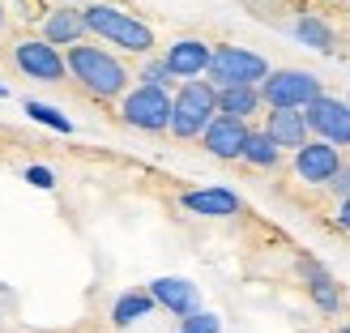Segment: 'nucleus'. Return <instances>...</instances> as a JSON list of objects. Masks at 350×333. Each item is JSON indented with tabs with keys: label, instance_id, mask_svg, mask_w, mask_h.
<instances>
[{
	"label": "nucleus",
	"instance_id": "0eeeda50",
	"mask_svg": "<svg viewBox=\"0 0 350 333\" xmlns=\"http://www.w3.org/2000/svg\"><path fill=\"white\" fill-rule=\"evenodd\" d=\"M9 64L17 68V73H26L34 81H47V85L68 77L64 56L51 43H43V39H17V43H9Z\"/></svg>",
	"mask_w": 350,
	"mask_h": 333
},
{
	"label": "nucleus",
	"instance_id": "6e6552de",
	"mask_svg": "<svg viewBox=\"0 0 350 333\" xmlns=\"http://www.w3.org/2000/svg\"><path fill=\"white\" fill-rule=\"evenodd\" d=\"M308 133H317V142L334 146V150H350V103L321 94L312 107H304Z\"/></svg>",
	"mask_w": 350,
	"mask_h": 333
},
{
	"label": "nucleus",
	"instance_id": "412c9836",
	"mask_svg": "<svg viewBox=\"0 0 350 333\" xmlns=\"http://www.w3.org/2000/svg\"><path fill=\"white\" fill-rule=\"evenodd\" d=\"M22 107H26V116H30V120H39V124H47V129H56V133H73V120H68V116H60L56 107H47V103H34V98H26Z\"/></svg>",
	"mask_w": 350,
	"mask_h": 333
},
{
	"label": "nucleus",
	"instance_id": "bb28decb",
	"mask_svg": "<svg viewBox=\"0 0 350 333\" xmlns=\"http://www.w3.org/2000/svg\"><path fill=\"white\" fill-rule=\"evenodd\" d=\"M0 26H5V5H0Z\"/></svg>",
	"mask_w": 350,
	"mask_h": 333
},
{
	"label": "nucleus",
	"instance_id": "f3484780",
	"mask_svg": "<svg viewBox=\"0 0 350 333\" xmlns=\"http://www.w3.org/2000/svg\"><path fill=\"white\" fill-rule=\"evenodd\" d=\"M150 312H154L150 291H124V295H120V299L111 304V325H116V329H124V325H133V321L150 317Z\"/></svg>",
	"mask_w": 350,
	"mask_h": 333
},
{
	"label": "nucleus",
	"instance_id": "393cba45",
	"mask_svg": "<svg viewBox=\"0 0 350 333\" xmlns=\"http://www.w3.org/2000/svg\"><path fill=\"white\" fill-rule=\"evenodd\" d=\"M22 175H26V184H34V188H56V171H51V167H39V163H34V167H26Z\"/></svg>",
	"mask_w": 350,
	"mask_h": 333
},
{
	"label": "nucleus",
	"instance_id": "dca6fc26",
	"mask_svg": "<svg viewBox=\"0 0 350 333\" xmlns=\"http://www.w3.org/2000/svg\"><path fill=\"white\" fill-rule=\"evenodd\" d=\"M214 103H218V116H231V120H248L265 107L260 103V90L256 85H226V90H214Z\"/></svg>",
	"mask_w": 350,
	"mask_h": 333
},
{
	"label": "nucleus",
	"instance_id": "c85d7f7f",
	"mask_svg": "<svg viewBox=\"0 0 350 333\" xmlns=\"http://www.w3.org/2000/svg\"><path fill=\"white\" fill-rule=\"evenodd\" d=\"M64 5H81V0H64Z\"/></svg>",
	"mask_w": 350,
	"mask_h": 333
},
{
	"label": "nucleus",
	"instance_id": "a211bd4d",
	"mask_svg": "<svg viewBox=\"0 0 350 333\" xmlns=\"http://www.w3.org/2000/svg\"><path fill=\"white\" fill-rule=\"evenodd\" d=\"M243 163L256 167V171H273L278 163H282V150H278L260 129H252L248 133V146H243Z\"/></svg>",
	"mask_w": 350,
	"mask_h": 333
},
{
	"label": "nucleus",
	"instance_id": "a878e982",
	"mask_svg": "<svg viewBox=\"0 0 350 333\" xmlns=\"http://www.w3.org/2000/svg\"><path fill=\"white\" fill-rule=\"evenodd\" d=\"M338 226H342V231L350 235V197H346V201L338 205Z\"/></svg>",
	"mask_w": 350,
	"mask_h": 333
},
{
	"label": "nucleus",
	"instance_id": "ddd939ff",
	"mask_svg": "<svg viewBox=\"0 0 350 333\" xmlns=\"http://www.w3.org/2000/svg\"><path fill=\"white\" fill-rule=\"evenodd\" d=\"M180 205L188 214H201V218H235V214H243L239 192H231V188H188V192H180Z\"/></svg>",
	"mask_w": 350,
	"mask_h": 333
},
{
	"label": "nucleus",
	"instance_id": "5701e85b",
	"mask_svg": "<svg viewBox=\"0 0 350 333\" xmlns=\"http://www.w3.org/2000/svg\"><path fill=\"white\" fill-rule=\"evenodd\" d=\"M180 333H218V317L214 312H197V317H188L180 325Z\"/></svg>",
	"mask_w": 350,
	"mask_h": 333
},
{
	"label": "nucleus",
	"instance_id": "1a4fd4ad",
	"mask_svg": "<svg viewBox=\"0 0 350 333\" xmlns=\"http://www.w3.org/2000/svg\"><path fill=\"white\" fill-rule=\"evenodd\" d=\"M248 133H252V124H243V120L214 116V120H209V129L201 133V146H205V154H214V159H222V163H235V159H243Z\"/></svg>",
	"mask_w": 350,
	"mask_h": 333
},
{
	"label": "nucleus",
	"instance_id": "20e7f679",
	"mask_svg": "<svg viewBox=\"0 0 350 333\" xmlns=\"http://www.w3.org/2000/svg\"><path fill=\"white\" fill-rule=\"evenodd\" d=\"M256 90L269 111H304L321 98V77L308 68H269V77Z\"/></svg>",
	"mask_w": 350,
	"mask_h": 333
},
{
	"label": "nucleus",
	"instance_id": "f03ea898",
	"mask_svg": "<svg viewBox=\"0 0 350 333\" xmlns=\"http://www.w3.org/2000/svg\"><path fill=\"white\" fill-rule=\"evenodd\" d=\"M81 17H85V30H90V34L107 39V43L120 47V51H133V56H150L154 43H159V39H154V26H150V22H142V17L129 13V9L107 5V0L85 5Z\"/></svg>",
	"mask_w": 350,
	"mask_h": 333
},
{
	"label": "nucleus",
	"instance_id": "9d476101",
	"mask_svg": "<svg viewBox=\"0 0 350 333\" xmlns=\"http://www.w3.org/2000/svg\"><path fill=\"white\" fill-rule=\"evenodd\" d=\"M295 175H299L304 184H329L334 180V171L342 167V150H334V146H325V142H304L299 150H295Z\"/></svg>",
	"mask_w": 350,
	"mask_h": 333
},
{
	"label": "nucleus",
	"instance_id": "6ab92c4d",
	"mask_svg": "<svg viewBox=\"0 0 350 333\" xmlns=\"http://www.w3.org/2000/svg\"><path fill=\"white\" fill-rule=\"evenodd\" d=\"M308 287V295H312V304H317L325 317H338V312L346 308V295H342V287L334 282L329 274H321V278H312V282H304Z\"/></svg>",
	"mask_w": 350,
	"mask_h": 333
},
{
	"label": "nucleus",
	"instance_id": "2eb2a0df",
	"mask_svg": "<svg viewBox=\"0 0 350 333\" xmlns=\"http://www.w3.org/2000/svg\"><path fill=\"white\" fill-rule=\"evenodd\" d=\"M260 133H265L278 150H299L304 142H312L304 111H269V116H265V129H260Z\"/></svg>",
	"mask_w": 350,
	"mask_h": 333
},
{
	"label": "nucleus",
	"instance_id": "cd10ccee",
	"mask_svg": "<svg viewBox=\"0 0 350 333\" xmlns=\"http://www.w3.org/2000/svg\"><path fill=\"white\" fill-rule=\"evenodd\" d=\"M338 333H350V325H342V329H338Z\"/></svg>",
	"mask_w": 350,
	"mask_h": 333
},
{
	"label": "nucleus",
	"instance_id": "b1692460",
	"mask_svg": "<svg viewBox=\"0 0 350 333\" xmlns=\"http://www.w3.org/2000/svg\"><path fill=\"white\" fill-rule=\"evenodd\" d=\"M325 192H334L338 201H346V197H350V163H342V167L334 171V180L325 184Z\"/></svg>",
	"mask_w": 350,
	"mask_h": 333
},
{
	"label": "nucleus",
	"instance_id": "aec40b11",
	"mask_svg": "<svg viewBox=\"0 0 350 333\" xmlns=\"http://www.w3.org/2000/svg\"><path fill=\"white\" fill-rule=\"evenodd\" d=\"M295 39L299 43H308V47H317V51H334L338 47V39H334V30H329L317 13H304L299 22H295Z\"/></svg>",
	"mask_w": 350,
	"mask_h": 333
},
{
	"label": "nucleus",
	"instance_id": "f8f14e48",
	"mask_svg": "<svg viewBox=\"0 0 350 333\" xmlns=\"http://www.w3.org/2000/svg\"><path fill=\"white\" fill-rule=\"evenodd\" d=\"M209 56H214V47H209L205 39H175V43L167 47L163 64H167V73H171V77H180V81H197L205 68H209Z\"/></svg>",
	"mask_w": 350,
	"mask_h": 333
},
{
	"label": "nucleus",
	"instance_id": "423d86ee",
	"mask_svg": "<svg viewBox=\"0 0 350 333\" xmlns=\"http://www.w3.org/2000/svg\"><path fill=\"white\" fill-rule=\"evenodd\" d=\"M120 120L142 133H167L171 129V94L154 90V85H133L120 98Z\"/></svg>",
	"mask_w": 350,
	"mask_h": 333
},
{
	"label": "nucleus",
	"instance_id": "7ed1b4c3",
	"mask_svg": "<svg viewBox=\"0 0 350 333\" xmlns=\"http://www.w3.org/2000/svg\"><path fill=\"white\" fill-rule=\"evenodd\" d=\"M214 116H218L214 85L209 81H184L180 90L171 94V129L167 133L175 137V142H197Z\"/></svg>",
	"mask_w": 350,
	"mask_h": 333
},
{
	"label": "nucleus",
	"instance_id": "39448f33",
	"mask_svg": "<svg viewBox=\"0 0 350 333\" xmlns=\"http://www.w3.org/2000/svg\"><path fill=\"white\" fill-rule=\"evenodd\" d=\"M205 77L214 90H226V85H260L269 77V60L256 56L248 47H231V43H218L214 56H209Z\"/></svg>",
	"mask_w": 350,
	"mask_h": 333
},
{
	"label": "nucleus",
	"instance_id": "9b49d317",
	"mask_svg": "<svg viewBox=\"0 0 350 333\" xmlns=\"http://www.w3.org/2000/svg\"><path fill=\"white\" fill-rule=\"evenodd\" d=\"M146 291H150L154 308H167L180 321H188V317H197V312H201V295H197V287H192L188 278H154Z\"/></svg>",
	"mask_w": 350,
	"mask_h": 333
},
{
	"label": "nucleus",
	"instance_id": "c756f323",
	"mask_svg": "<svg viewBox=\"0 0 350 333\" xmlns=\"http://www.w3.org/2000/svg\"><path fill=\"white\" fill-rule=\"evenodd\" d=\"M5 94H9V90H5V85H0V98H5Z\"/></svg>",
	"mask_w": 350,
	"mask_h": 333
},
{
	"label": "nucleus",
	"instance_id": "4468645a",
	"mask_svg": "<svg viewBox=\"0 0 350 333\" xmlns=\"http://www.w3.org/2000/svg\"><path fill=\"white\" fill-rule=\"evenodd\" d=\"M81 39H85V17H81L77 5L47 9V17H43V43H51V47L60 51V47H73Z\"/></svg>",
	"mask_w": 350,
	"mask_h": 333
},
{
	"label": "nucleus",
	"instance_id": "f257e3e1",
	"mask_svg": "<svg viewBox=\"0 0 350 333\" xmlns=\"http://www.w3.org/2000/svg\"><path fill=\"white\" fill-rule=\"evenodd\" d=\"M64 68L68 77L85 85V94H94L98 103H111V98H124L129 94V68L120 56H111L107 47H94V43H73L64 51Z\"/></svg>",
	"mask_w": 350,
	"mask_h": 333
},
{
	"label": "nucleus",
	"instance_id": "4be33fe9",
	"mask_svg": "<svg viewBox=\"0 0 350 333\" xmlns=\"http://www.w3.org/2000/svg\"><path fill=\"white\" fill-rule=\"evenodd\" d=\"M171 73H167V64L163 60H146V68H142V85H154V90H167L171 94Z\"/></svg>",
	"mask_w": 350,
	"mask_h": 333
}]
</instances>
